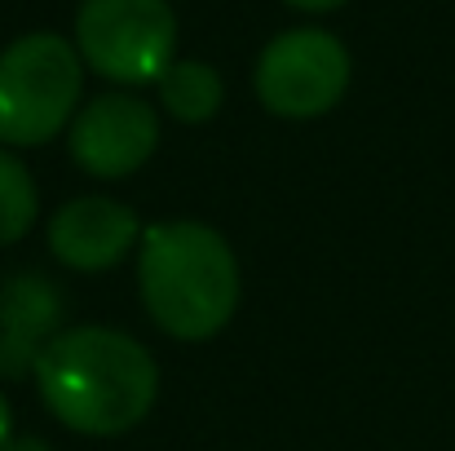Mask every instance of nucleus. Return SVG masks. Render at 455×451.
Instances as JSON below:
<instances>
[{"mask_svg": "<svg viewBox=\"0 0 455 451\" xmlns=\"http://www.w3.org/2000/svg\"><path fill=\"white\" fill-rule=\"evenodd\" d=\"M31 385L44 412L80 439H124L159 403V363L124 327L67 323L40 354Z\"/></svg>", "mask_w": 455, "mask_h": 451, "instance_id": "nucleus-1", "label": "nucleus"}, {"mask_svg": "<svg viewBox=\"0 0 455 451\" xmlns=\"http://www.w3.org/2000/svg\"><path fill=\"white\" fill-rule=\"evenodd\" d=\"M133 279L147 318L181 345L221 336L243 301V270L230 239L195 217L147 221L133 253Z\"/></svg>", "mask_w": 455, "mask_h": 451, "instance_id": "nucleus-2", "label": "nucleus"}, {"mask_svg": "<svg viewBox=\"0 0 455 451\" xmlns=\"http://www.w3.org/2000/svg\"><path fill=\"white\" fill-rule=\"evenodd\" d=\"M84 98V62L62 31H27L0 49V147L67 138Z\"/></svg>", "mask_w": 455, "mask_h": 451, "instance_id": "nucleus-3", "label": "nucleus"}, {"mask_svg": "<svg viewBox=\"0 0 455 451\" xmlns=\"http://www.w3.org/2000/svg\"><path fill=\"white\" fill-rule=\"evenodd\" d=\"M71 44L116 89L155 85L177 62V13L168 0H80Z\"/></svg>", "mask_w": 455, "mask_h": 451, "instance_id": "nucleus-4", "label": "nucleus"}, {"mask_svg": "<svg viewBox=\"0 0 455 451\" xmlns=\"http://www.w3.org/2000/svg\"><path fill=\"white\" fill-rule=\"evenodd\" d=\"M354 80L345 40L327 27H288L266 40L252 67L257 102L279 120H318L340 107Z\"/></svg>", "mask_w": 455, "mask_h": 451, "instance_id": "nucleus-5", "label": "nucleus"}, {"mask_svg": "<svg viewBox=\"0 0 455 451\" xmlns=\"http://www.w3.org/2000/svg\"><path fill=\"white\" fill-rule=\"evenodd\" d=\"M159 138L164 120L155 102L133 89H107L80 102L67 129V155L93 181H129L155 159Z\"/></svg>", "mask_w": 455, "mask_h": 451, "instance_id": "nucleus-6", "label": "nucleus"}, {"mask_svg": "<svg viewBox=\"0 0 455 451\" xmlns=\"http://www.w3.org/2000/svg\"><path fill=\"white\" fill-rule=\"evenodd\" d=\"M147 221L138 217L133 204L116 199V195H71L62 199L49 221H44V244L49 257L71 270V275H107L116 266H124L138 244H142Z\"/></svg>", "mask_w": 455, "mask_h": 451, "instance_id": "nucleus-7", "label": "nucleus"}, {"mask_svg": "<svg viewBox=\"0 0 455 451\" xmlns=\"http://www.w3.org/2000/svg\"><path fill=\"white\" fill-rule=\"evenodd\" d=\"M67 301L40 270H18L0 284V381H31L44 345L67 327Z\"/></svg>", "mask_w": 455, "mask_h": 451, "instance_id": "nucleus-8", "label": "nucleus"}, {"mask_svg": "<svg viewBox=\"0 0 455 451\" xmlns=\"http://www.w3.org/2000/svg\"><path fill=\"white\" fill-rule=\"evenodd\" d=\"M155 93H159V111L177 125H208L221 102H226V80L212 62L204 58H177L159 80H155Z\"/></svg>", "mask_w": 455, "mask_h": 451, "instance_id": "nucleus-9", "label": "nucleus"}, {"mask_svg": "<svg viewBox=\"0 0 455 451\" xmlns=\"http://www.w3.org/2000/svg\"><path fill=\"white\" fill-rule=\"evenodd\" d=\"M40 221V186L18 150L0 147V248L22 244Z\"/></svg>", "mask_w": 455, "mask_h": 451, "instance_id": "nucleus-10", "label": "nucleus"}, {"mask_svg": "<svg viewBox=\"0 0 455 451\" xmlns=\"http://www.w3.org/2000/svg\"><path fill=\"white\" fill-rule=\"evenodd\" d=\"M13 434H18V430H13V403H9V394L0 390V451L13 443Z\"/></svg>", "mask_w": 455, "mask_h": 451, "instance_id": "nucleus-11", "label": "nucleus"}, {"mask_svg": "<svg viewBox=\"0 0 455 451\" xmlns=\"http://www.w3.org/2000/svg\"><path fill=\"white\" fill-rule=\"evenodd\" d=\"M4 451H58L49 439H40V434H13V443Z\"/></svg>", "mask_w": 455, "mask_h": 451, "instance_id": "nucleus-12", "label": "nucleus"}, {"mask_svg": "<svg viewBox=\"0 0 455 451\" xmlns=\"http://www.w3.org/2000/svg\"><path fill=\"white\" fill-rule=\"evenodd\" d=\"M283 4H292V9H301V13H331V9H340L345 0H283Z\"/></svg>", "mask_w": 455, "mask_h": 451, "instance_id": "nucleus-13", "label": "nucleus"}]
</instances>
